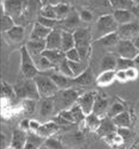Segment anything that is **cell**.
I'll use <instances>...</instances> for the list:
<instances>
[{
    "label": "cell",
    "instance_id": "obj_40",
    "mask_svg": "<svg viewBox=\"0 0 139 149\" xmlns=\"http://www.w3.org/2000/svg\"><path fill=\"white\" fill-rule=\"evenodd\" d=\"M124 111V107L121 104L119 103H115L111 106L110 110L108 112V117L110 118L111 119H112L115 117H116L117 114L121 113V112Z\"/></svg>",
    "mask_w": 139,
    "mask_h": 149
},
{
    "label": "cell",
    "instance_id": "obj_9",
    "mask_svg": "<svg viewBox=\"0 0 139 149\" xmlns=\"http://www.w3.org/2000/svg\"><path fill=\"white\" fill-rule=\"evenodd\" d=\"M117 33L121 40L133 41L139 36V20L136 19L133 22L119 26Z\"/></svg>",
    "mask_w": 139,
    "mask_h": 149
},
{
    "label": "cell",
    "instance_id": "obj_39",
    "mask_svg": "<svg viewBox=\"0 0 139 149\" xmlns=\"http://www.w3.org/2000/svg\"><path fill=\"white\" fill-rule=\"evenodd\" d=\"M54 7H55V10H56V16H57V20L61 19L67 16L69 9L65 3H62V4H60Z\"/></svg>",
    "mask_w": 139,
    "mask_h": 149
},
{
    "label": "cell",
    "instance_id": "obj_32",
    "mask_svg": "<svg viewBox=\"0 0 139 149\" xmlns=\"http://www.w3.org/2000/svg\"><path fill=\"white\" fill-rule=\"evenodd\" d=\"M101 120L99 119L97 116L94 113H90L85 117L86 126L90 131H97L101 125Z\"/></svg>",
    "mask_w": 139,
    "mask_h": 149
},
{
    "label": "cell",
    "instance_id": "obj_54",
    "mask_svg": "<svg viewBox=\"0 0 139 149\" xmlns=\"http://www.w3.org/2000/svg\"><path fill=\"white\" fill-rule=\"evenodd\" d=\"M133 42H134V44L135 45V47H137V49L139 50V36L133 40Z\"/></svg>",
    "mask_w": 139,
    "mask_h": 149
},
{
    "label": "cell",
    "instance_id": "obj_27",
    "mask_svg": "<svg viewBox=\"0 0 139 149\" xmlns=\"http://www.w3.org/2000/svg\"><path fill=\"white\" fill-rule=\"evenodd\" d=\"M57 130H58V125H56V123L50 122L43 126H40L36 134L42 138L47 139L53 134L55 133Z\"/></svg>",
    "mask_w": 139,
    "mask_h": 149
},
{
    "label": "cell",
    "instance_id": "obj_55",
    "mask_svg": "<svg viewBox=\"0 0 139 149\" xmlns=\"http://www.w3.org/2000/svg\"><path fill=\"white\" fill-rule=\"evenodd\" d=\"M133 1H134V2H135V5L139 3V0H133Z\"/></svg>",
    "mask_w": 139,
    "mask_h": 149
},
{
    "label": "cell",
    "instance_id": "obj_29",
    "mask_svg": "<svg viewBox=\"0 0 139 149\" xmlns=\"http://www.w3.org/2000/svg\"><path fill=\"white\" fill-rule=\"evenodd\" d=\"M74 83L80 85H88L93 82V74L90 69L85 70L79 76L73 79Z\"/></svg>",
    "mask_w": 139,
    "mask_h": 149
},
{
    "label": "cell",
    "instance_id": "obj_5",
    "mask_svg": "<svg viewBox=\"0 0 139 149\" xmlns=\"http://www.w3.org/2000/svg\"><path fill=\"white\" fill-rule=\"evenodd\" d=\"M29 0H3L2 12L16 20L21 18L28 7Z\"/></svg>",
    "mask_w": 139,
    "mask_h": 149
},
{
    "label": "cell",
    "instance_id": "obj_16",
    "mask_svg": "<svg viewBox=\"0 0 139 149\" xmlns=\"http://www.w3.org/2000/svg\"><path fill=\"white\" fill-rule=\"evenodd\" d=\"M52 30H53L52 29L47 28L39 22H36L30 33L29 39L36 40H46Z\"/></svg>",
    "mask_w": 139,
    "mask_h": 149
},
{
    "label": "cell",
    "instance_id": "obj_26",
    "mask_svg": "<svg viewBox=\"0 0 139 149\" xmlns=\"http://www.w3.org/2000/svg\"><path fill=\"white\" fill-rule=\"evenodd\" d=\"M54 112V98H43L41 104L40 113L41 117L46 118Z\"/></svg>",
    "mask_w": 139,
    "mask_h": 149
},
{
    "label": "cell",
    "instance_id": "obj_42",
    "mask_svg": "<svg viewBox=\"0 0 139 149\" xmlns=\"http://www.w3.org/2000/svg\"><path fill=\"white\" fill-rule=\"evenodd\" d=\"M69 66L71 69L74 77H77L80 74H81L84 70H83V66L81 64V63H76V62H71V61H68Z\"/></svg>",
    "mask_w": 139,
    "mask_h": 149
},
{
    "label": "cell",
    "instance_id": "obj_3",
    "mask_svg": "<svg viewBox=\"0 0 139 149\" xmlns=\"http://www.w3.org/2000/svg\"><path fill=\"white\" fill-rule=\"evenodd\" d=\"M119 25L115 19L114 16L111 15H104L101 16L95 26L94 39L96 40L113 33L117 32Z\"/></svg>",
    "mask_w": 139,
    "mask_h": 149
},
{
    "label": "cell",
    "instance_id": "obj_21",
    "mask_svg": "<svg viewBox=\"0 0 139 149\" xmlns=\"http://www.w3.org/2000/svg\"><path fill=\"white\" fill-rule=\"evenodd\" d=\"M75 47V40L74 34L67 31L62 32L61 49L64 53Z\"/></svg>",
    "mask_w": 139,
    "mask_h": 149
},
{
    "label": "cell",
    "instance_id": "obj_34",
    "mask_svg": "<svg viewBox=\"0 0 139 149\" xmlns=\"http://www.w3.org/2000/svg\"><path fill=\"white\" fill-rule=\"evenodd\" d=\"M15 21L13 18L9 16L6 14L2 13V21H1V29L2 32L7 33L10 29L15 26Z\"/></svg>",
    "mask_w": 139,
    "mask_h": 149
},
{
    "label": "cell",
    "instance_id": "obj_28",
    "mask_svg": "<svg viewBox=\"0 0 139 149\" xmlns=\"http://www.w3.org/2000/svg\"><path fill=\"white\" fill-rule=\"evenodd\" d=\"M111 6L117 9H130L132 10L135 6V2L133 0H108Z\"/></svg>",
    "mask_w": 139,
    "mask_h": 149
},
{
    "label": "cell",
    "instance_id": "obj_44",
    "mask_svg": "<svg viewBox=\"0 0 139 149\" xmlns=\"http://www.w3.org/2000/svg\"><path fill=\"white\" fill-rule=\"evenodd\" d=\"M2 95H4L6 97H11L15 93V91L12 89V87L8 85L6 83L2 84Z\"/></svg>",
    "mask_w": 139,
    "mask_h": 149
},
{
    "label": "cell",
    "instance_id": "obj_37",
    "mask_svg": "<svg viewBox=\"0 0 139 149\" xmlns=\"http://www.w3.org/2000/svg\"><path fill=\"white\" fill-rule=\"evenodd\" d=\"M61 74L66 76V77H68L70 78L74 77V75L72 72L71 69L69 66V63H68V60L66 59L65 60H63V62L60 63V64L57 66Z\"/></svg>",
    "mask_w": 139,
    "mask_h": 149
},
{
    "label": "cell",
    "instance_id": "obj_51",
    "mask_svg": "<svg viewBox=\"0 0 139 149\" xmlns=\"http://www.w3.org/2000/svg\"><path fill=\"white\" fill-rule=\"evenodd\" d=\"M29 122L28 120H23L20 124V129L23 131H26L29 129Z\"/></svg>",
    "mask_w": 139,
    "mask_h": 149
},
{
    "label": "cell",
    "instance_id": "obj_11",
    "mask_svg": "<svg viewBox=\"0 0 139 149\" xmlns=\"http://www.w3.org/2000/svg\"><path fill=\"white\" fill-rule=\"evenodd\" d=\"M59 115L62 117L63 119H65L66 120H67L70 124L79 122L86 117L78 104L74 105L70 110L61 111L59 113Z\"/></svg>",
    "mask_w": 139,
    "mask_h": 149
},
{
    "label": "cell",
    "instance_id": "obj_41",
    "mask_svg": "<svg viewBox=\"0 0 139 149\" xmlns=\"http://www.w3.org/2000/svg\"><path fill=\"white\" fill-rule=\"evenodd\" d=\"M44 146L48 149H63L61 143L54 138H48L44 141Z\"/></svg>",
    "mask_w": 139,
    "mask_h": 149
},
{
    "label": "cell",
    "instance_id": "obj_13",
    "mask_svg": "<svg viewBox=\"0 0 139 149\" xmlns=\"http://www.w3.org/2000/svg\"><path fill=\"white\" fill-rule=\"evenodd\" d=\"M113 16L119 26L127 24L136 19L135 14L130 9H117L114 12Z\"/></svg>",
    "mask_w": 139,
    "mask_h": 149
},
{
    "label": "cell",
    "instance_id": "obj_35",
    "mask_svg": "<svg viewBox=\"0 0 139 149\" xmlns=\"http://www.w3.org/2000/svg\"><path fill=\"white\" fill-rule=\"evenodd\" d=\"M135 67L134 60L126 59V58L118 57L117 60V70H126Z\"/></svg>",
    "mask_w": 139,
    "mask_h": 149
},
{
    "label": "cell",
    "instance_id": "obj_56",
    "mask_svg": "<svg viewBox=\"0 0 139 149\" xmlns=\"http://www.w3.org/2000/svg\"><path fill=\"white\" fill-rule=\"evenodd\" d=\"M40 149H48V148H46L44 145H43V146H42V147H41Z\"/></svg>",
    "mask_w": 139,
    "mask_h": 149
},
{
    "label": "cell",
    "instance_id": "obj_33",
    "mask_svg": "<svg viewBox=\"0 0 139 149\" xmlns=\"http://www.w3.org/2000/svg\"><path fill=\"white\" fill-rule=\"evenodd\" d=\"M115 77V72L114 70H105L97 79V84L101 86H106L113 82Z\"/></svg>",
    "mask_w": 139,
    "mask_h": 149
},
{
    "label": "cell",
    "instance_id": "obj_30",
    "mask_svg": "<svg viewBox=\"0 0 139 149\" xmlns=\"http://www.w3.org/2000/svg\"><path fill=\"white\" fill-rule=\"evenodd\" d=\"M7 36L12 41L19 42L22 41L24 36V29L20 26H15L6 33Z\"/></svg>",
    "mask_w": 139,
    "mask_h": 149
},
{
    "label": "cell",
    "instance_id": "obj_38",
    "mask_svg": "<svg viewBox=\"0 0 139 149\" xmlns=\"http://www.w3.org/2000/svg\"><path fill=\"white\" fill-rule=\"evenodd\" d=\"M66 58L68 61H71V62L80 63L81 61V55L76 47L66 52Z\"/></svg>",
    "mask_w": 139,
    "mask_h": 149
},
{
    "label": "cell",
    "instance_id": "obj_52",
    "mask_svg": "<svg viewBox=\"0 0 139 149\" xmlns=\"http://www.w3.org/2000/svg\"><path fill=\"white\" fill-rule=\"evenodd\" d=\"M132 11L133 13H134V14H135L136 19H137L138 20H139V3L135 5V6H134V8H133L132 9Z\"/></svg>",
    "mask_w": 139,
    "mask_h": 149
},
{
    "label": "cell",
    "instance_id": "obj_18",
    "mask_svg": "<svg viewBox=\"0 0 139 149\" xmlns=\"http://www.w3.org/2000/svg\"><path fill=\"white\" fill-rule=\"evenodd\" d=\"M43 56H45L56 67H57L60 63H62L63 60H65L66 53H64L62 50H48L46 49L43 53Z\"/></svg>",
    "mask_w": 139,
    "mask_h": 149
},
{
    "label": "cell",
    "instance_id": "obj_20",
    "mask_svg": "<svg viewBox=\"0 0 139 149\" xmlns=\"http://www.w3.org/2000/svg\"><path fill=\"white\" fill-rule=\"evenodd\" d=\"M45 138H42L37 134H31L28 135L24 149H40L45 141Z\"/></svg>",
    "mask_w": 139,
    "mask_h": 149
},
{
    "label": "cell",
    "instance_id": "obj_17",
    "mask_svg": "<svg viewBox=\"0 0 139 149\" xmlns=\"http://www.w3.org/2000/svg\"><path fill=\"white\" fill-rule=\"evenodd\" d=\"M26 47L30 55L42 54L46 50V40H29Z\"/></svg>",
    "mask_w": 139,
    "mask_h": 149
},
{
    "label": "cell",
    "instance_id": "obj_8",
    "mask_svg": "<svg viewBox=\"0 0 139 149\" xmlns=\"http://www.w3.org/2000/svg\"><path fill=\"white\" fill-rule=\"evenodd\" d=\"M117 54L120 57L134 60L139 55V50L135 47L133 41L121 40L115 46Z\"/></svg>",
    "mask_w": 139,
    "mask_h": 149
},
{
    "label": "cell",
    "instance_id": "obj_10",
    "mask_svg": "<svg viewBox=\"0 0 139 149\" xmlns=\"http://www.w3.org/2000/svg\"><path fill=\"white\" fill-rule=\"evenodd\" d=\"M97 94L95 91H90L81 95L77 99V104L82 110L84 115L88 116L92 113L93 107Z\"/></svg>",
    "mask_w": 139,
    "mask_h": 149
},
{
    "label": "cell",
    "instance_id": "obj_23",
    "mask_svg": "<svg viewBox=\"0 0 139 149\" xmlns=\"http://www.w3.org/2000/svg\"><path fill=\"white\" fill-rule=\"evenodd\" d=\"M114 124L117 128H128L130 126V116L128 112L123 111L112 118Z\"/></svg>",
    "mask_w": 139,
    "mask_h": 149
},
{
    "label": "cell",
    "instance_id": "obj_53",
    "mask_svg": "<svg viewBox=\"0 0 139 149\" xmlns=\"http://www.w3.org/2000/svg\"><path fill=\"white\" fill-rule=\"evenodd\" d=\"M134 63H135V68L139 70V55L134 60Z\"/></svg>",
    "mask_w": 139,
    "mask_h": 149
},
{
    "label": "cell",
    "instance_id": "obj_12",
    "mask_svg": "<svg viewBox=\"0 0 139 149\" xmlns=\"http://www.w3.org/2000/svg\"><path fill=\"white\" fill-rule=\"evenodd\" d=\"M62 32L57 29H53L46 39V49L48 50H62Z\"/></svg>",
    "mask_w": 139,
    "mask_h": 149
},
{
    "label": "cell",
    "instance_id": "obj_22",
    "mask_svg": "<svg viewBox=\"0 0 139 149\" xmlns=\"http://www.w3.org/2000/svg\"><path fill=\"white\" fill-rule=\"evenodd\" d=\"M107 107H108V100H106L101 96L97 95L94 102L92 113L99 118L105 113Z\"/></svg>",
    "mask_w": 139,
    "mask_h": 149
},
{
    "label": "cell",
    "instance_id": "obj_24",
    "mask_svg": "<svg viewBox=\"0 0 139 149\" xmlns=\"http://www.w3.org/2000/svg\"><path fill=\"white\" fill-rule=\"evenodd\" d=\"M116 126L113 122L112 119L110 118H106L101 120L100 127L97 130V132L102 135H108L115 131L116 129Z\"/></svg>",
    "mask_w": 139,
    "mask_h": 149
},
{
    "label": "cell",
    "instance_id": "obj_31",
    "mask_svg": "<svg viewBox=\"0 0 139 149\" xmlns=\"http://www.w3.org/2000/svg\"><path fill=\"white\" fill-rule=\"evenodd\" d=\"M117 58L115 57L113 54H107L104 57L101 62V68L105 70H114L117 67Z\"/></svg>",
    "mask_w": 139,
    "mask_h": 149
},
{
    "label": "cell",
    "instance_id": "obj_50",
    "mask_svg": "<svg viewBox=\"0 0 139 149\" xmlns=\"http://www.w3.org/2000/svg\"><path fill=\"white\" fill-rule=\"evenodd\" d=\"M116 75H117V78L119 80L123 81V80H128L127 75H126L125 70H118V72H117V74Z\"/></svg>",
    "mask_w": 139,
    "mask_h": 149
},
{
    "label": "cell",
    "instance_id": "obj_43",
    "mask_svg": "<svg viewBox=\"0 0 139 149\" xmlns=\"http://www.w3.org/2000/svg\"><path fill=\"white\" fill-rule=\"evenodd\" d=\"M37 22L40 23L41 25H43V26L47 27V28L54 29H53V27L56 25V20L50 19L45 18V17H43V16H40L38 17V21H37Z\"/></svg>",
    "mask_w": 139,
    "mask_h": 149
},
{
    "label": "cell",
    "instance_id": "obj_2",
    "mask_svg": "<svg viewBox=\"0 0 139 149\" xmlns=\"http://www.w3.org/2000/svg\"><path fill=\"white\" fill-rule=\"evenodd\" d=\"M14 91L19 98L25 100H38L41 98L34 79L26 78L15 86Z\"/></svg>",
    "mask_w": 139,
    "mask_h": 149
},
{
    "label": "cell",
    "instance_id": "obj_15",
    "mask_svg": "<svg viewBox=\"0 0 139 149\" xmlns=\"http://www.w3.org/2000/svg\"><path fill=\"white\" fill-rule=\"evenodd\" d=\"M30 56L33 58V60L38 71L46 72L49 70L54 69L56 67L45 56H43V54H37V55H30Z\"/></svg>",
    "mask_w": 139,
    "mask_h": 149
},
{
    "label": "cell",
    "instance_id": "obj_48",
    "mask_svg": "<svg viewBox=\"0 0 139 149\" xmlns=\"http://www.w3.org/2000/svg\"><path fill=\"white\" fill-rule=\"evenodd\" d=\"M25 107L28 112L33 113L34 111V103L33 100H26L25 101Z\"/></svg>",
    "mask_w": 139,
    "mask_h": 149
},
{
    "label": "cell",
    "instance_id": "obj_49",
    "mask_svg": "<svg viewBox=\"0 0 139 149\" xmlns=\"http://www.w3.org/2000/svg\"><path fill=\"white\" fill-rule=\"evenodd\" d=\"M41 125L39 124L38 122H36V121H34V120H31L30 122H29V129L33 130V131H36V132L38 131V130L40 129V127Z\"/></svg>",
    "mask_w": 139,
    "mask_h": 149
},
{
    "label": "cell",
    "instance_id": "obj_1",
    "mask_svg": "<svg viewBox=\"0 0 139 149\" xmlns=\"http://www.w3.org/2000/svg\"><path fill=\"white\" fill-rule=\"evenodd\" d=\"M80 97L79 93L75 90L66 89L59 91V92L54 96V112H60L68 110V108L74 106L75 101Z\"/></svg>",
    "mask_w": 139,
    "mask_h": 149
},
{
    "label": "cell",
    "instance_id": "obj_36",
    "mask_svg": "<svg viewBox=\"0 0 139 149\" xmlns=\"http://www.w3.org/2000/svg\"><path fill=\"white\" fill-rule=\"evenodd\" d=\"M40 16L50 19L57 20L56 10L54 6H43L40 11Z\"/></svg>",
    "mask_w": 139,
    "mask_h": 149
},
{
    "label": "cell",
    "instance_id": "obj_6",
    "mask_svg": "<svg viewBox=\"0 0 139 149\" xmlns=\"http://www.w3.org/2000/svg\"><path fill=\"white\" fill-rule=\"evenodd\" d=\"M21 70L24 77L33 79L39 71L26 46L21 48Z\"/></svg>",
    "mask_w": 139,
    "mask_h": 149
},
{
    "label": "cell",
    "instance_id": "obj_4",
    "mask_svg": "<svg viewBox=\"0 0 139 149\" xmlns=\"http://www.w3.org/2000/svg\"><path fill=\"white\" fill-rule=\"evenodd\" d=\"M33 79L36 82L40 97H54L60 91L56 84L53 81L49 76L37 74Z\"/></svg>",
    "mask_w": 139,
    "mask_h": 149
},
{
    "label": "cell",
    "instance_id": "obj_45",
    "mask_svg": "<svg viewBox=\"0 0 139 149\" xmlns=\"http://www.w3.org/2000/svg\"><path fill=\"white\" fill-rule=\"evenodd\" d=\"M42 6H56L64 3V0H40Z\"/></svg>",
    "mask_w": 139,
    "mask_h": 149
},
{
    "label": "cell",
    "instance_id": "obj_7",
    "mask_svg": "<svg viewBox=\"0 0 139 149\" xmlns=\"http://www.w3.org/2000/svg\"><path fill=\"white\" fill-rule=\"evenodd\" d=\"M75 47L80 53L81 60L88 54L90 42V31L87 29H78L74 33Z\"/></svg>",
    "mask_w": 139,
    "mask_h": 149
},
{
    "label": "cell",
    "instance_id": "obj_47",
    "mask_svg": "<svg viewBox=\"0 0 139 149\" xmlns=\"http://www.w3.org/2000/svg\"><path fill=\"white\" fill-rule=\"evenodd\" d=\"M80 18L85 22H90L93 19V15L88 10H83V11L81 12Z\"/></svg>",
    "mask_w": 139,
    "mask_h": 149
},
{
    "label": "cell",
    "instance_id": "obj_14",
    "mask_svg": "<svg viewBox=\"0 0 139 149\" xmlns=\"http://www.w3.org/2000/svg\"><path fill=\"white\" fill-rule=\"evenodd\" d=\"M27 138L26 131L21 129L15 130L12 136L11 149H24Z\"/></svg>",
    "mask_w": 139,
    "mask_h": 149
},
{
    "label": "cell",
    "instance_id": "obj_25",
    "mask_svg": "<svg viewBox=\"0 0 139 149\" xmlns=\"http://www.w3.org/2000/svg\"><path fill=\"white\" fill-rule=\"evenodd\" d=\"M120 40L121 39L116 32V33L106 35L104 37L97 40L96 42L99 43L100 45L104 46V47H115Z\"/></svg>",
    "mask_w": 139,
    "mask_h": 149
},
{
    "label": "cell",
    "instance_id": "obj_46",
    "mask_svg": "<svg viewBox=\"0 0 139 149\" xmlns=\"http://www.w3.org/2000/svg\"><path fill=\"white\" fill-rule=\"evenodd\" d=\"M125 73L128 80H135L138 77V69L135 67H131V68L126 70Z\"/></svg>",
    "mask_w": 139,
    "mask_h": 149
},
{
    "label": "cell",
    "instance_id": "obj_19",
    "mask_svg": "<svg viewBox=\"0 0 139 149\" xmlns=\"http://www.w3.org/2000/svg\"><path fill=\"white\" fill-rule=\"evenodd\" d=\"M49 77L53 80V81L56 84L59 89H69L70 87H71L72 84L74 83V80H72L71 78L66 77L61 74H53Z\"/></svg>",
    "mask_w": 139,
    "mask_h": 149
}]
</instances>
